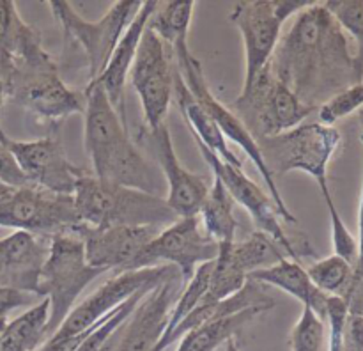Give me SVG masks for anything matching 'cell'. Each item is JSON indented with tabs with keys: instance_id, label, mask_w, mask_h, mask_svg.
I'll return each instance as SVG.
<instances>
[{
	"instance_id": "6da1fadb",
	"label": "cell",
	"mask_w": 363,
	"mask_h": 351,
	"mask_svg": "<svg viewBox=\"0 0 363 351\" xmlns=\"http://www.w3.org/2000/svg\"><path fill=\"white\" fill-rule=\"evenodd\" d=\"M268 67L314 110L363 80V67L351 53L347 34L323 2H312L293 18Z\"/></svg>"
},
{
	"instance_id": "7a4b0ae2",
	"label": "cell",
	"mask_w": 363,
	"mask_h": 351,
	"mask_svg": "<svg viewBox=\"0 0 363 351\" xmlns=\"http://www.w3.org/2000/svg\"><path fill=\"white\" fill-rule=\"evenodd\" d=\"M84 144L92 163V176L121 186L162 197V172L133 144L128 126L98 84L84 91Z\"/></svg>"
},
{
	"instance_id": "3957f363",
	"label": "cell",
	"mask_w": 363,
	"mask_h": 351,
	"mask_svg": "<svg viewBox=\"0 0 363 351\" xmlns=\"http://www.w3.org/2000/svg\"><path fill=\"white\" fill-rule=\"evenodd\" d=\"M340 140L342 135L335 126H326L318 121L303 123L273 137L259 138L257 145L275 181L293 170H301L318 183L328 208L333 248L346 252L353 248L354 236L340 216L328 184V165L339 149Z\"/></svg>"
},
{
	"instance_id": "277c9868",
	"label": "cell",
	"mask_w": 363,
	"mask_h": 351,
	"mask_svg": "<svg viewBox=\"0 0 363 351\" xmlns=\"http://www.w3.org/2000/svg\"><path fill=\"white\" fill-rule=\"evenodd\" d=\"M80 223L89 227L170 225L177 215L158 195L101 181L85 172L73 191Z\"/></svg>"
},
{
	"instance_id": "5b68a950",
	"label": "cell",
	"mask_w": 363,
	"mask_h": 351,
	"mask_svg": "<svg viewBox=\"0 0 363 351\" xmlns=\"http://www.w3.org/2000/svg\"><path fill=\"white\" fill-rule=\"evenodd\" d=\"M101 273L105 272L87 262L84 243L77 234H59L50 240L48 257L43 264L38 286L39 298H46L50 303L45 339L59 328L85 287Z\"/></svg>"
},
{
	"instance_id": "8992f818",
	"label": "cell",
	"mask_w": 363,
	"mask_h": 351,
	"mask_svg": "<svg viewBox=\"0 0 363 351\" xmlns=\"http://www.w3.org/2000/svg\"><path fill=\"white\" fill-rule=\"evenodd\" d=\"M170 50H172L174 64H176L184 85H186L188 91L191 92L195 101H197L199 105L209 113V117L218 124L223 137L229 138V140H233L234 144L240 145V147L247 152L248 158L254 162L255 169L259 170V174H261L262 179H264V184L266 188H268L269 197L273 199L277 209H279L280 218L287 223H296L298 222L296 216L291 213V209L287 208V204L284 202V197L282 194H280L279 184H277V181L273 179L268 167H266V162L264 158H262L261 149H259L257 145V140L252 137V133L247 130V126L238 119L236 113H234L229 106L223 105L220 99H216V96L213 94L211 89H209L208 80H206L204 77V69H202L201 60L191 53L188 43L177 45Z\"/></svg>"
},
{
	"instance_id": "52a82bcc",
	"label": "cell",
	"mask_w": 363,
	"mask_h": 351,
	"mask_svg": "<svg viewBox=\"0 0 363 351\" xmlns=\"http://www.w3.org/2000/svg\"><path fill=\"white\" fill-rule=\"evenodd\" d=\"M52 14L62 27L64 35L82 50L87 60L89 84H94L105 71L117 43L140 9V0H119L99 20L89 21L66 0H50Z\"/></svg>"
},
{
	"instance_id": "ba28073f",
	"label": "cell",
	"mask_w": 363,
	"mask_h": 351,
	"mask_svg": "<svg viewBox=\"0 0 363 351\" xmlns=\"http://www.w3.org/2000/svg\"><path fill=\"white\" fill-rule=\"evenodd\" d=\"M229 108L255 140L293 130L315 112L273 77L268 64L250 85L241 89Z\"/></svg>"
},
{
	"instance_id": "9c48e42d",
	"label": "cell",
	"mask_w": 363,
	"mask_h": 351,
	"mask_svg": "<svg viewBox=\"0 0 363 351\" xmlns=\"http://www.w3.org/2000/svg\"><path fill=\"white\" fill-rule=\"evenodd\" d=\"M314 0H241L230 13V21L241 32L245 45L243 87L266 67L282 38L287 20Z\"/></svg>"
},
{
	"instance_id": "30bf717a",
	"label": "cell",
	"mask_w": 363,
	"mask_h": 351,
	"mask_svg": "<svg viewBox=\"0 0 363 351\" xmlns=\"http://www.w3.org/2000/svg\"><path fill=\"white\" fill-rule=\"evenodd\" d=\"M197 145L201 149L202 158L211 167L213 177L220 179V183L225 186V190L233 197L234 204L238 202V204L247 209L257 230L279 241L286 248L287 257L293 259V261L301 262L303 257H314L315 252L312 250L311 243L305 240L303 234L291 236L284 230L282 218H280V213L273 199L266 195V191L243 172V167L230 165V163L223 162L218 156L213 155L208 147H204L199 142Z\"/></svg>"
},
{
	"instance_id": "8fae6325",
	"label": "cell",
	"mask_w": 363,
	"mask_h": 351,
	"mask_svg": "<svg viewBox=\"0 0 363 351\" xmlns=\"http://www.w3.org/2000/svg\"><path fill=\"white\" fill-rule=\"evenodd\" d=\"M73 195H59L38 186L9 190L0 197V227L41 238L74 234L80 227Z\"/></svg>"
},
{
	"instance_id": "7c38bea8",
	"label": "cell",
	"mask_w": 363,
	"mask_h": 351,
	"mask_svg": "<svg viewBox=\"0 0 363 351\" xmlns=\"http://www.w3.org/2000/svg\"><path fill=\"white\" fill-rule=\"evenodd\" d=\"M220 247L206 236L197 216H183L160 230L135 257L128 272L155 266H174L186 286L201 264L215 261Z\"/></svg>"
},
{
	"instance_id": "4fadbf2b",
	"label": "cell",
	"mask_w": 363,
	"mask_h": 351,
	"mask_svg": "<svg viewBox=\"0 0 363 351\" xmlns=\"http://www.w3.org/2000/svg\"><path fill=\"white\" fill-rule=\"evenodd\" d=\"M130 80L140 98L147 130L165 123L174 94L172 50L151 30L145 28L137 57L130 69Z\"/></svg>"
},
{
	"instance_id": "5bb4252c",
	"label": "cell",
	"mask_w": 363,
	"mask_h": 351,
	"mask_svg": "<svg viewBox=\"0 0 363 351\" xmlns=\"http://www.w3.org/2000/svg\"><path fill=\"white\" fill-rule=\"evenodd\" d=\"M6 96L50 124L85 110V96L60 78L55 62L14 77L6 84Z\"/></svg>"
},
{
	"instance_id": "9a60e30c",
	"label": "cell",
	"mask_w": 363,
	"mask_h": 351,
	"mask_svg": "<svg viewBox=\"0 0 363 351\" xmlns=\"http://www.w3.org/2000/svg\"><path fill=\"white\" fill-rule=\"evenodd\" d=\"M6 144L34 186L59 195H73L78 179L87 170L73 165L55 137L38 140H14L6 135Z\"/></svg>"
},
{
	"instance_id": "2e32d148",
	"label": "cell",
	"mask_w": 363,
	"mask_h": 351,
	"mask_svg": "<svg viewBox=\"0 0 363 351\" xmlns=\"http://www.w3.org/2000/svg\"><path fill=\"white\" fill-rule=\"evenodd\" d=\"M181 273L172 266L165 279L149 291L131 314L124 335L113 351H152L162 339L169 314L183 293Z\"/></svg>"
},
{
	"instance_id": "e0dca14e",
	"label": "cell",
	"mask_w": 363,
	"mask_h": 351,
	"mask_svg": "<svg viewBox=\"0 0 363 351\" xmlns=\"http://www.w3.org/2000/svg\"><path fill=\"white\" fill-rule=\"evenodd\" d=\"M160 233V227H89L82 223L77 236L84 243L85 259L92 268L103 272H128L145 245Z\"/></svg>"
},
{
	"instance_id": "ac0fdd59",
	"label": "cell",
	"mask_w": 363,
	"mask_h": 351,
	"mask_svg": "<svg viewBox=\"0 0 363 351\" xmlns=\"http://www.w3.org/2000/svg\"><path fill=\"white\" fill-rule=\"evenodd\" d=\"M55 62L43 46L41 32L20 16L16 2L0 0V78L6 87L16 74Z\"/></svg>"
},
{
	"instance_id": "d6986e66",
	"label": "cell",
	"mask_w": 363,
	"mask_h": 351,
	"mask_svg": "<svg viewBox=\"0 0 363 351\" xmlns=\"http://www.w3.org/2000/svg\"><path fill=\"white\" fill-rule=\"evenodd\" d=\"M149 135L155 144L160 172L165 179L167 190H169V195L165 199L167 204L176 213L177 218L197 216L209 191L208 179L204 176L190 172L179 162L176 149H174L172 137H170L169 123H163L155 130H149Z\"/></svg>"
},
{
	"instance_id": "ffe728a7",
	"label": "cell",
	"mask_w": 363,
	"mask_h": 351,
	"mask_svg": "<svg viewBox=\"0 0 363 351\" xmlns=\"http://www.w3.org/2000/svg\"><path fill=\"white\" fill-rule=\"evenodd\" d=\"M52 238L13 230L0 240V287L39 298L38 286Z\"/></svg>"
},
{
	"instance_id": "44dd1931",
	"label": "cell",
	"mask_w": 363,
	"mask_h": 351,
	"mask_svg": "<svg viewBox=\"0 0 363 351\" xmlns=\"http://www.w3.org/2000/svg\"><path fill=\"white\" fill-rule=\"evenodd\" d=\"M158 0H145V2H142L138 13L135 14V18L128 25L121 41L117 43L105 71L94 82V84H98L105 91L106 98L110 99L112 106L117 110V113H119L124 123H126L124 85H126V78L130 77V69L133 66L135 57H137L142 35H144V30L147 28V23L152 18V14H155V11L158 9Z\"/></svg>"
},
{
	"instance_id": "7402d4cb",
	"label": "cell",
	"mask_w": 363,
	"mask_h": 351,
	"mask_svg": "<svg viewBox=\"0 0 363 351\" xmlns=\"http://www.w3.org/2000/svg\"><path fill=\"white\" fill-rule=\"evenodd\" d=\"M248 279L262 284V286L268 284V286L277 287L289 296L296 298L303 307L311 308L319 319L326 323V307H328L330 296L314 286V282L308 277L307 268H303L301 262L286 257L277 264L269 266V268L254 272Z\"/></svg>"
},
{
	"instance_id": "603a6c76",
	"label": "cell",
	"mask_w": 363,
	"mask_h": 351,
	"mask_svg": "<svg viewBox=\"0 0 363 351\" xmlns=\"http://www.w3.org/2000/svg\"><path fill=\"white\" fill-rule=\"evenodd\" d=\"M172 99L177 103V106H179L188 130L194 133L195 142H199V144H202L204 147H208L213 155H216L220 160H223V162L230 163V165L243 167V162L238 158L236 152H234L233 149H230V145L227 144V138L223 137V133L220 131L218 124L209 117V113L195 101L191 92L188 91L183 78H181L179 71H177L176 64H174Z\"/></svg>"
},
{
	"instance_id": "cb8c5ba5",
	"label": "cell",
	"mask_w": 363,
	"mask_h": 351,
	"mask_svg": "<svg viewBox=\"0 0 363 351\" xmlns=\"http://www.w3.org/2000/svg\"><path fill=\"white\" fill-rule=\"evenodd\" d=\"M262 312H268L264 307H252L245 311L234 312V314H218L215 318L208 319L197 328L190 330L177 340L176 351H215L227 340L234 339L238 332L245 325L261 316Z\"/></svg>"
},
{
	"instance_id": "d4e9b609",
	"label": "cell",
	"mask_w": 363,
	"mask_h": 351,
	"mask_svg": "<svg viewBox=\"0 0 363 351\" xmlns=\"http://www.w3.org/2000/svg\"><path fill=\"white\" fill-rule=\"evenodd\" d=\"M233 262L234 268L245 277H250L254 272L269 268L279 261L287 257V252L279 241L273 240L261 230H254L245 240L234 241L230 245H220ZM289 259V257H287Z\"/></svg>"
},
{
	"instance_id": "484cf974",
	"label": "cell",
	"mask_w": 363,
	"mask_h": 351,
	"mask_svg": "<svg viewBox=\"0 0 363 351\" xmlns=\"http://www.w3.org/2000/svg\"><path fill=\"white\" fill-rule=\"evenodd\" d=\"M199 220L206 236L211 238L216 245H230L236 241L238 223L234 216V201L220 179L213 177L206 201L202 202Z\"/></svg>"
},
{
	"instance_id": "4316f807",
	"label": "cell",
	"mask_w": 363,
	"mask_h": 351,
	"mask_svg": "<svg viewBox=\"0 0 363 351\" xmlns=\"http://www.w3.org/2000/svg\"><path fill=\"white\" fill-rule=\"evenodd\" d=\"M50 303L41 298L28 311L7 323L0 333V351H35L45 340Z\"/></svg>"
},
{
	"instance_id": "83f0119b",
	"label": "cell",
	"mask_w": 363,
	"mask_h": 351,
	"mask_svg": "<svg viewBox=\"0 0 363 351\" xmlns=\"http://www.w3.org/2000/svg\"><path fill=\"white\" fill-rule=\"evenodd\" d=\"M195 2L194 0H170L160 2L149 20L147 27L165 43L169 48L176 45L188 43V30H190L191 18H194Z\"/></svg>"
},
{
	"instance_id": "f1b7e54d",
	"label": "cell",
	"mask_w": 363,
	"mask_h": 351,
	"mask_svg": "<svg viewBox=\"0 0 363 351\" xmlns=\"http://www.w3.org/2000/svg\"><path fill=\"white\" fill-rule=\"evenodd\" d=\"M152 289H142L138 293H135L133 296H130L128 300H124L123 303L117 305L113 311H110L108 314L103 316L98 323L91 328V332L84 337V340L80 342V346L74 351H110V342L116 337V333L119 332L121 326L131 318L133 311L137 308V305L140 303L142 298Z\"/></svg>"
},
{
	"instance_id": "f546056e",
	"label": "cell",
	"mask_w": 363,
	"mask_h": 351,
	"mask_svg": "<svg viewBox=\"0 0 363 351\" xmlns=\"http://www.w3.org/2000/svg\"><path fill=\"white\" fill-rule=\"evenodd\" d=\"M307 273L319 291L328 296L344 298L353 282L354 266L350 264L346 259L333 254L330 257L312 262L307 268Z\"/></svg>"
},
{
	"instance_id": "4dcf8cb0",
	"label": "cell",
	"mask_w": 363,
	"mask_h": 351,
	"mask_svg": "<svg viewBox=\"0 0 363 351\" xmlns=\"http://www.w3.org/2000/svg\"><path fill=\"white\" fill-rule=\"evenodd\" d=\"M326 323L303 307L289 337L291 351H325Z\"/></svg>"
},
{
	"instance_id": "1f68e13d",
	"label": "cell",
	"mask_w": 363,
	"mask_h": 351,
	"mask_svg": "<svg viewBox=\"0 0 363 351\" xmlns=\"http://www.w3.org/2000/svg\"><path fill=\"white\" fill-rule=\"evenodd\" d=\"M323 4L333 14L342 30L354 38L357 41L354 57L363 67V0H328Z\"/></svg>"
},
{
	"instance_id": "d6a6232c",
	"label": "cell",
	"mask_w": 363,
	"mask_h": 351,
	"mask_svg": "<svg viewBox=\"0 0 363 351\" xmlns=\"http://www.w3.org/2000/svg\"><path fill=\"white\" fill-rule=\"evenodd\" d=\"M363 108V80L358 84L351 85L350 89L337 94L335 98L330 99L326 105H323L318 110L319 123L326 124V126H333L337 121L344 119L350 113L357 112Z\"/></svg>"
},
{
	"instance_id": "836d02e7",
	"label": "cell",
	"mask_w": 363,
	"mask_h": 351,
	"mask_svg": "<svg viewBox=\"0 0 363 351\" xmlns=\"http://www.w3.org/2000/svg\"><path fill=\"white\" fill-rule=\"evenodd\" d=\"M362 124L363 135V108L358 113ZM347 305V314L363 316V184H362V197H360V211H358V259L354 264L353 282H351L350 291L342 298Z\"/></svg>"
},
{
	"instance_id": "e575fe53",
	"label": "cell",
	"mask_w": 363,
	"mask_h": 351,
	"mask_svg": "<svg viewBox=\"0 0 363 351\" xmlns=\"http://www.w3.org/2000/svg\"><path fill=\"white\" fill-rule=\"evenodd\" d=\"M4 138H6V133L0 135V184H4V186L9 188V190L34 186V184L28 181V177L25 176L20 163H18V160L14 158L11 149L7 147Z\"/></svg>"
},
{
	"instance_id": "d590c367",
	"label": "cell",
	"mask_w": 363,
	"mask_h": 351,
	"mask_svg": "<svg viewBox=\"0 0 363 351\" xmlns=\"http://www.w3.org/2000/svg\"><path fill=\"white\" fill-rule=\"evenodd\" d=\"M39 301L38 296L28 293H20L14 289H4L0 287V319H7V314L16 308L35 305Z\"/></svg>"
},
{
	"instance_id": "8d00e7d4",
	"label": "cell",
	"mask_w": 363,
	"mask_h": 351,
	"mask_svg": "<svg viewBox=\"0 0 363 351\" xmlns=\"http://www.w3.org/2000/svg\"><path fill=\"white\" fill-rule=\"evenodd\" d=\"M342 351H363V316L347 314Z\"/></svg>"
},
{
	"instance_id": "74e56055",
	"label": "cell",
	"mask_w": 363,
	"mask_h": 351,
	"mask_svg": "<svg viewBox=\"0 0 363 351\" xmlns=\"http://www.w3.org/2000/svg\"><path fill=\"white\" fill-rule=\"evenodd\" d=\"M225 351H241L240 346H238L236 339H230L225 342Z\"/></svg>"
},
{
	"instance_id": "f35d334b",
	"label": "cell",
	"mask_w": 363,
	"mask_h": 351,
	"mask_svg": "<svg viewBox=\"0 0 363 351\" xmlns=\"http://www.w3.org/2000/svg\"><path fill=\"white\" fill-rule=\"evenodd\" d=\"M6 87H4V82H2V78H0V108H2V105H4V101H6Z\"/></svg>"
},
{
	"instance_id": "ab89813d",
	"label": "cell",
	"mask_w": 363,
	"mask_h": 351,
	"mask_svg": "<svg viewBox=\"0 0 363 351\" xmlns=\"http://www.w3.org/2000/svg\"><path fill=\"white\" fill-rule=\"evenodd\" d=\"M7 191H9V188H6L4 184H0V197H2L4 194H7Z\"/></svg>"
},
{
	"instance_id": "60d3db41",
	"label": "cell",
	"mask_w": 363,
	"mask_h": 351,
	"mask_svg": "<svg viewBox=\"0 0 363 351\" xmlns=\"http://www.w3.org/2000/svg\"><path fill=\"white\" fill-rule=\"evenodd\" d=\"M4 133V131H2V128H0V135H2Z\"/></svg>"
}]
</instances>
